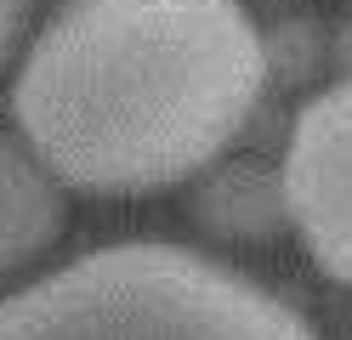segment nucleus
I'll return each mask as SVG.
<instances>
[{
	"instance_id": "5",
	"label": "nucleus",
	"mask_w": 352,
	"mask_h": 340,
	"mask_svg": "<svg viewBox=\"0 0 352 340\" xmlns=\"http://www.w3.org/2000/svg\"><path fill=\"white\" fill-rule=\"evenodd\" d=\"M29 12H34V0H0V63L12 57V45H17V34H23Z\"/></svg>"
},
{
	"instance_id": "2",
	"label": "nucleus",
	"mask_w": 352,
	"mask_h": 340,
	"mask_svg": "<svg viewBox=\"0 0 352 340\" xmlns=\"http://www.w3.org/2000/svg\"><path fill=\"white\" fill-rule=\"evenodd\" d=\"M0 340H318L245 272L182 244H108L0 301Z\"/></svg>"
},
{
	"instance_id": "4",
	"label": "nucleus",
	"mask_w": 352,
	"mask_h": 340,
	"mask_svg": "<svg viewBox=\"0 0 352 340\" xmlns=\"http://www.w3.org/2000/svg\"><path fill=\"white\" fill-rule=\"evenodd\" d=\"M57 233H63L57 176L34 159V148H17L0 136V272L34 261Z\"/></svg>"
},
{
	"instance_id": "3",
	"label": "nucleus",
	"mask_w": 352,
	"mask_h": 340,
	"mask_svg": "<svg viewBox=\"0 0 352 340\" xmlns=\"http://www.w3.org/2000/svg\"><path fill=\"white\" fill-rule=\"evenodd\" d=\"M278 204L318 272L352 284V80L296 113L278 170Z\"/></svg>"
},
{
	"instance_id": "1",
	"label": "nucleus",
	"mask_w": 352,
	"mask_h": 340,
	"mask_svg": "<svg viewBox=\"0 0 352 340\" xmlns=\"http://www.w3.org/2000/svg\"><path fill=\"white\" fill-rule=\"evenodd\" d=\"M267 45L239 0H69L12 108L34 159L85 193L188 181L261 102Z\"/></svg>"
}]
</instances>
